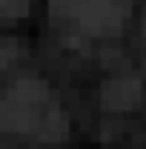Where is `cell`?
<instances>
[{
  "label": "cell",
  "mask_w": 146,
  "mask_h": 149,
  "mask_svg": "<svg viewBox=\"0 0 146 149\" xmlns=\"http://www.w3.org/2000/svg\"><path fill=\"white\" fill-rule=\"evenodd\" d=\"M0 132H20L37 141H63L69 135V118L46 80L23 74L0 95Z\"/></svg>",
  "instance_id": "cell-1"
},
{
  "label": "cell",
  "mask_w": 146,
  "mask_h": 149,
  "mask_svg": "<svg viewBox=\"0 0 146 149\" xmlns=\"http://www.w3.org/2000/svg\"><path fill=\"white\" fill-rule=\"evenodd\" d=\"M52 12L74 20L83 32L115 35L129 20V3H52Z\"/></svg>",
  "instance_id": "cell-2"
},
{
  "label": "cell",
  "mask_w": 146,
  "mask_h": 149,
  "mask_svg": "<svg viewBox=\"0 0 146 149\" xmlns=\"http://www.w3.org/2000/svg\"><path fill=\"white\" fill-rule=\"evenodd\" d=\"M140 100V80L135 74H117V77H109L100 89V103L106 109L123 112L132 109L135 103Z\"/></svg>",
  "instance_id": "cell-3"
},
{
  "label": "cell",
  "mask_w": 146,
  "mask_h": 149,
  "mask_svg": "<svg viewBox=\"0 0 146 149\" xmlns=\"http://www.w3.org/2000/svg\"><path fill=\"white\" fill-rule=\"evenodd\" d=\"M26 12H29L26 3H0V17H20Z\"/></svg>",
  "instance_id": "cell-4"
},
{
  "label": "cell",
  "mask_w": 146,
  "mask_h": 149,
  "mask_svg": "<svg viewBox=\"0 0 146 149\" xmlns=\"http://www.w3.org/2000/svg\"><path fill=\"white\" fill-rule=\"evenodd\" d=\"M15 57V43H0V69Z\"/></svg>",
  "instance_id": "cell-5"
}]
</instances>
